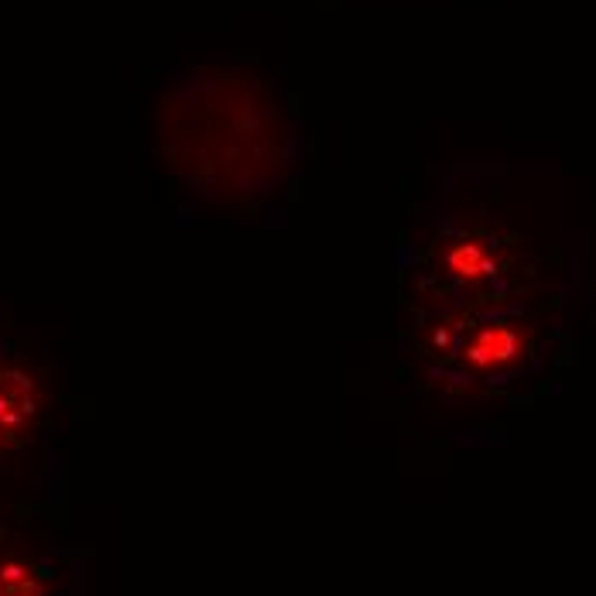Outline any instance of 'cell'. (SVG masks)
Wrapping results in <instances>:
<instances>
[{
  "instance_id": "6da1fadb",
  "label": "cell",
  "mask_w": 596,
  "mask_h": 596,
  "mask_svg": "<svg viewBox=\"0 0 596 596\" xmlns=\"http://www.w3.org/2000/svg\"><path fill=\"white\" fill-rule=\"evenodd\" d=\"M42 405V381L18 360L0 357V459L31 436Z\"/></svg>"
},
{
  "instance_id": "7a4b0ae2",
  "label": "cell",
  "mask_w": 596,
  "mask_h": 596,
  "mask_svg": "<svg viewBox=\"0 0 596 596\" xmlns=\"http://www.w3.org/2000/svg\"><path fill=\"white\" fill-rule=\"evenodd\" d=\"M531 346V333L521 322H487V326L473 329L463 343L466 367L483 370V374H497V370L518 364Z\"/></svg>"
},
{
  "instance_id": "3957f363",
  "label": "cell",
  "mask_w": 596,
  "mask_h": 596,
  "mask_svg": "<svg viewBox=\"0 0 596 596\" xmlns=\"http://www.w3.org/2000/svg\"><path fill=\"white\" fill-rule=\"evenodd\" d=\"M446 271L453 278L466 281V285H480V281L497 275V261L490 257L487 247H483V240L470 237V240H459V244L449 247Z\"/></svg>"
},
{
  "instance_id": "277c9868",
  "label": "cell",
  "mask_w": 596,
  "mask_h": 596,
  "mask_svg": "<svg viewBox=\"0 0 596 596\" xmlns=\"http://www.w3.org/2000/svg\"><path fill=\"white\" fill-rule=\"evenodd\" d=\"M0 596H48L45 579L35 566L11 559L0 566Z\"/></svg>"
}]
</instances>
